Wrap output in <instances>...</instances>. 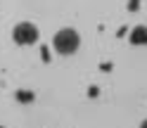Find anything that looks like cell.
<instances>
[{"label":"cell","mask_w":147,"mask_h":128,"mask_svg":"<svg viewBox=\"0 0 147 128\" xmlns=\"http://www.w3.org/2000/svg\"><path fill=\"white\" fill-rule=\"evenodd\" d=\"M12 38H14L17 45H33L38 40V29H36V24H31V22H22V24L14 26Z\"/></svg>","instance_id":"cell-2"},{"label":"cell","mask_w":147,"mask_h":128,"mask_svg":"<svg viewBox=\"0 0 147 128\" xmlns=\"http://www.w3.org/2000/svg\"><path fill=\"white\" fill-rule=\"evenodd\" d=\"M17 100H19V102H31L33 95H31V93H24V90H19V93H17Z\"/></svg>","instance_id":"cell-4"},{"label":"cell","mask_w":147,"mask_h":128,"mask_svg":"<svg viewBox=\"0 0 147 128\" xmlns=\"http://www.w3.org/2000/svg\"><path fill=\"white\" fill-rule=\"evenodd\" d=\"M140 128H147V121H142V126H140Z\"/></svg>","instance_id":"cell-5"},{"label":"cell","mask_w":147,"mask_h":128,"mask_svg":"<svg viewBox=\"0 0 147 128\" xmlns=\"http://www.w3.org/2000/svg\"><path fill=\"white\" fill-rule=\"evenodd\" d=\"M0 128H3V126H0Z\"/></svg>","instance_id":"cell-6"},{"label":"cell","mask_w":147,"mask_h":128,"mask_svg":"<svg viewBox=\"0 0 147 128\" xmlns=\"http://www.w3.org/2000/svg\"><path fill=\"white\" fill-rule=\"evenodd\" d=\"M131 43L133 45H147V26H135L131 31Z\"/></svg>","instance_id":"cell-3"},{"label":"cell","mask_w":147,"mask_h":128,"mask_svg":"<svg viewBox=\"0 0 147 128\" xmlns=\"http://www.w3.org/2000/svg\"><path fill=\"white\" fill-rule=\"evenodd\" d=\"M52 45H55V50H57V55L67 57V55H74V52L78 50L81 38H78V33L74 31V29H62V31L55 33Z\"/></svg>","instance_id":"cell-1"}]
</instances>
